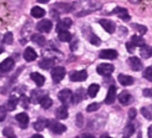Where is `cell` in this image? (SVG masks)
Masks as SVG:
<instances>
[{"instance_id":"8fae6325","label":"cell","mask_w":152,"mask_h":138,"mask_svg":"<svg viewBox=\"0 0 152 138\" xmlns=\"http://www.w3.org/2000/svg\"><path fill=\"white\" fill-rule=\"evenodd\" d=\"M15 62L11 57L9 59H5L1 64H0V71L1 72H9L10 70H12V67H14Z\"/></svg>"},{"instance_id":"f1b7e54d","label":"cell","mask_w":152,"mask_h":138,"mask_svg":"<svg viewBox=\"0 0 152 138\" xmlns=\"http://www.w3.org/2000/svg\"><path fill=\"white\" fill-rule=\"evenodd\" d=\"M45 96L44 93H41L40 91H33V93H31V102L33 103H39L40 102V100Z\"/></svg>"},{"instance_id":"9f6ffc18","label":"cell","mask_w":152,"mask_h":138,"mask_svg":"<svg viewBox=\"0 0 152 138\" xmlns=\"http://www.w3.org/2000/svg\"><path fill=\"white\" fill-rule=\"evenodd\" d=\"M151 55H152V49H151Z\"/></svg>"},{"instance_id":"e575fe53","label":"cell","mask_w":152,"mask_h":138,"mask_svg":"<svg viewBox=\"0 0 152 138\" xmlns=\"http://www.w3.org/2000/svg\"><path fill=\"white\" fill-rule=\"evenodd\" d=\"M140 52H141V56H142V57H150V56H151V50H150V47H147L146 45L141 46Z\"/></svg>"},{"instance_id":"2e32d148","label":"cell","mask_w":152,"mask_h":138,"mask_svg":"<svg viewBox=\"0 0 152 138\" xmlns=\"http://www.w3.org/2000/svg\"><path fill=\"white\" fill-rule=\"evenodd\" d=\"M112 14H116V15H118L122 19V20H125V21H130V14H129V11L126 10L125 8H116L115 10L112 11Z\"/></svg>"},{"instance_id":"ee69618b","label":"cell","mask_w":152,"mask_h":138,"mask_svg":"<svg viewBox=\"0 0 152 138\" xmlns=\"http://www.w3.org/2000/svg\"><path fill=\"white\" fill-rule=\"evenodd\" d=\"M135 116H136V110H135V108H132V110L129 112V117H130V120H134Z\"/></svg>"},{"instance_id":"836d02e7","label":"cell","mask_w":152,"mask_h":138,"mask_svg":"<svg viewBox=\"0 0 152 138\" xmlns=\"http://www.w3.org/2000/svg\"><path fill=\"white\" fill-rule=\"evenodd\" d=\"M87 39H88V41L92 44V45H96L97 46V45H100V44H101V40L99 39V36L92 34L91 31H90V35H87Z\"/></svg>"},{"instance_id":"f6af8a7d","label":"cell","mask_w":152,"mask_h":138,"mask_svg":"<svg viewBox=\"0 0 152 138\" xmlns=\"http://www.w3.org/2000/svg\"><path fill=\"white\" fill-rule=\"evenodd\" d=\"M126 47H127V51H129V52H132V51H134V49H135L134 46L131 45L130 42H127V44H126Z\"/></svg>"},{"instance_id":"74e56055","label":"cell","mask_w":152,"mask_h":138,"mask_svg":"<svg viewBox=\"0 0 152 138\" xmlns=\"http://www.w3.org/2000/svg\"><path fill=\"white\" fill-rule=\"evenodd\" d=\"M3 41H4V44H6V45H11L12 44V34L11 33H6Z\"/></svg>"},{"instance_id":"52a82bcc","label":"cell","mask_w":152,"mask_h":138,"mask_svg":"<svg viewBox=\"0 0 152 138\" xmlns=\"http://www.w3.org/2000/svg\"><path fill=\"white\" fill-rule=\"evenodd\" d=\"M100 57L101 59H106V60H113L117 57V51L112 49H105L100 51Z\"/></svg>"},{"instance_id":"bcb514c9","label":"cell","mask_w":152,"mask_h":138,"mask_svg":"<svg viewBox=\"0 0 152 138\" xmlns=\"http://www.w3.org/2000/svg\"><path fill=\"white\" fill-rule=\"evenodd\" d=\"M21 100H23V107H28V102H29L28 98L26 97H23Z\"/></svg>"},{"instance_id":"681fc988","label":"cell","mask_w":152,"mask_h":138,"mask_svg":"<svg viewBox=\"0 0 152 138\" xmlns=\"http://www.w3.org/2000/svg\"><path fill=\"white\" fill-rule=\"evenodd\" d=\"M147 134H148V138H152V124L148 127V132H147Z\"/></svg>"},{"instance_id":"83f0119b","label":"cell","mask_w":152,"mask_h":138,"mask_svg":"<svg viewBox=\"0 0 152 138\" xmlns=\"http://www.w3.org/2000/svg\"><path fill=\"white\" fill-rule=\"evenodd\" d=\"M40 105H41V107H42V108L48 110V108L51 107V105H53V100L50 98L49 96H44V97L40 100Z\"/></svg>"},{"instance_id":"7402d4cb","label":"cell","mask_w":152,"mask_h":138,"mask_svg":"<svg viewBox=\"0 0 152 138\" xmlns=\"http://www.w3.org/2000/svg\"><path fill=\"white\" fill-rule=\"evenodd\" d=\"M118 101H120V103L121 105H124V106H127V105H130V102L132 101V97H131V95L129 92H122L121 95L118 96Z\"/></svg>"},{"instance_id":"d6a6232c","label":"cell","mask_w":152,"mask_h":138,"mask_svg":"<svg viewBox=\"0 0 152 138\" xmlns=\"http://www.w3.org/2000/svg\"><path fill=\"white\" fill-rule=\"evenodd\" d=\"M16 105H18V98H16L15 96H11V97L8 100V106H6V110L14 111L15 107H16Z\"/></svg>"},{"instance_id":"60d3db41","label":"cell","mask_w":152,"mask_h":138,"mask_svg":"<svg viewBox=\"0 0 152 138\" xmlns=\"http://www.w3.org/2000/svg\"><path fill=\"white\" fill-rule=\"evenodd\" d=\"M3 133H4V136H6V137H12V136H14V131H12V128L8 127V128H5V129L3 131Z\"/></svg>"},{"instance_id":"7bdbcfd3","label":"cell","mask_w":152,"mask_h":138,"mask_svg":"<svg viewBox=\"0 0 152 138\" xmlns=\"http://www.w3.org/2000/svg\"><path fill=\"white\" fill-rule=\"evenodd\" d=\"M76 124H77L79 127H82V124H84V121H82V115L79 113L76 116Z\"/></svg>"},{"instance_id":"5b68a950","label":"cell","mask_w":152,"mask_h":138,"mask_svg":"<svg viewBox=\"0 0 152 138\" xmlns=\"http://www.w3.org/2000/svg\"><path fill=\"white\" fill-rule=\"evenodd\" d=\"M113 70H115V67L111 64H100L97 66V73L101 76H109L113 72Z\"/></svg>"},{"instance_id":"8992f818","label":"cell","mask_w":152,"mask_h":138,"mask_svg":"<svg viewBox=\"0 0 152 138\" xmlns=\"http://www.w3.org/2000/svg\"><path fill=\"white\" fill-rule=\"evenodd\" d=\"M87 78V72L85 70L81 71H74L70 73V80L74 82H80V81H85Z\"/></svg>"},{"instance_id":"3957f363","label":"cell","mask_w":152,"mask_h":138,"mask_svg":"<svg viewBox=\"0 0 152 138\" xmlns=\"http://www.w3.org/2000/svg\"><path fill=\"white\" fill-rule=\"evenodd\" d=\"M72 95H74V93L70 90H62V91L59 92L58 97L60 100V102L64 105V106H66V105H69L70 102H72Z\"/></svg>"},{"instance_id":"6f0895ef","label":"cell","mask_w":152,"mask_h":138,"mask_svg":"<svg viewBox=\"0 0 152 138\" xmlns=\"http://www.w3.org/2000/svg\"><path fill=\"white\" fill-rule=\"evenodd\" d=\"M76 138H79V137H76Z\"/></svg>"},{"instance_id":"11a10c76","label":"cell","mask_w":152,"mask_h":138,"mask_svg":"<svg viewBox=\"0 0 152 138\" xmlns=\"http://www.w3.org/2000/svg\"><path fill=\"white\" fill-rule=\"evenodd\" d=\"M9 138H16V137H14V136H12V137H9Z\"/></svg>"},{"instance_id":"7c38bea8","label":"cell","mask_w":152,"mask_h":138,"mask_svg":"<svg viewBox=\"0 0 152 138\" xmlns=\"http://www.w3.org/2000/svg\"><path fill=\"white\" fill-rule=\"evenodd\" d=\"M129 65H130V67L134 71L142 70V61L138 59V57H135V56H132V57L129 59Z\"/></svg>"},{"instance_id":"9a60e30c","label":"cell","mask_w":152,"mask_h":138,"mask_svg":"<svg viewBox=\"0 0 152 138\" xmlns=\"http://www.w3.org/2000/svg\"><path fill=\"white\" fill-rule=\"evenodd\" d=\"M116 100V87L115 86H111L109 89V92H107V96L105 98V102L107 105H112L113 102H115Z\"/></svg>"},{"instance_id":"f546056e","label":"cell","mask_w":152,"mask_h":138,"mask_svg":"<svg viewBox=\"0 0 152 138\" xmlns=\"http://www.w3.org/2000/svg\"><path fill=\"white\" fill-rule=\"evenodd\" d=\"M31 40H33L35 44H37L39 46L45 45V42H46L45 37H44L42 35H40V34H35V35H33V37H31Z\"/></svg>"},{"instance_id":"ac0fdd59","label":"cell","mask_w":152,"mask_h":138,"mask_svg":"<svg viewBox=\"0 0 152 138\" xmlns=\"http://www.w3.org/2000/svg\"><path fill=\"white\" fill-rule=\"evenodd\" d=\"M72 25V20L69 17H65V19H61L58 24V30L59 31H62V30H67Z\"/></svg>"},{"instance_id":"603a6c76","label":"cell","mask_w":152,"mask_h":138,"mask_svg":"<svg viewBox=\"0 0 152 138\" xmlns=\"http://www.w3.org/2000/svg\"><path fill=\"white\" fill-rule=\"evenodd\" d=\"M58 37H59V40L62 41V42H69V41H71V34L69 33L67 30H62V31H59V34H58Z\"/></svg>"},{"instance_id":"b9f144b4","label":"cell","mask_w":152,"mask_h":138,"mask_svg":"<svg viewBox=\"0 0 152 138\" xmlns=\"http://www.w3.org/2000/svg\"><path fill=\"white\" fill-rule=\"evenodd\" d=\"M132 28H135V29H137V31H140V33L141 34H145V33H146V28H145V26H142V25H136V24H134V25H132Z\"/></svg>"},{"instance_id":"e0dca14e","label":"cell","mask_w":152,"mask_h":138,"mask_svg":"<svg viewBox=\"0 0 152 138\" xmlns=\"http://www.w3.org/2000/svg\"><path fill=\"white\" fill-rule=\"evenodd\" d=\"M117 78H118V81H120V84L124 85V86H130V85H132V84L135 82L134 77L129 76V75H124V73H120Z\"/></svg>"},{"instance_id":"4316f807","label":"cell","mask_w":152,"mask_h":138,"mask_svg":"<svg viewBox=\"0 0 152 138\" xmlns=\"http://www.w3.org/2000/svg\"><path fill=\"white\" fill-rule=\"evenodd\" d=\"M82 100H84V89H77V91L75 92V95H72V102L79 103Z\"/></svg>"},{"instance_id":"4fadbf2b","label":"cell","mask_w":152,"mask_h":138,"mask_svg":"<svg viewBox=\"0 0 152 138\" xmlns=\"http://www.w3.org/2000/svg\"><path fill=\"white\" fill-rule=\"evenodd\" d=\"M53 9L56 10V11H59V12H70L72 9H74V6L71 4H64V3H59V4H55L53 6Z\"/></svg>"},{"instance_id":"30bf717a","label":"cell","mask_w":152,"mask_h":138,"mask_svg":"<svg viewBox=\"0 0 152 138\" xmlns=\"http://www.w3.org/2000/svg\"><path fill=\"white\" fill-rule=\"evenodd\" d=\"M15 120L19 123V126L21 128H26L28 124H29V116L25 113V112H21V113H18L15 116Z\"/></svg>"},{"instance_id":"cb8c5ba5","label":"cell","mask_w":152,"mask_h":138,"mask_svg":"<svg viewBox=\"0 0 152 138\" xmlns=\"http://www.w3.org/2000/svg\"><path fill=\"white\" fill-rule=\"evenodd\" d=\"M45 15V10L40 6H34L33 9H31V16L33 17H36V19H40Z\"/></svg>"},{"instance_id":"f5cc1de1","label":"cell","mask_w":152,"mask_h":138,"mask_svg":"<svg viewBox=\"0 0 152 138\" xmlns=\"http://www.w3.org/2000/svg\"><path fill=\"white\" fill-rule=\"evenodd\" d=\"M101 138H112V137H110V136H107V134H104L102 137H101Z\"/></svg>"},{"instance_id":"d590c367","label":"cell","mask_w":152,"mask_h":138,"mask_svg":"<svg viewBox=\"0 0 152 138\" xmlns=\"http://www.w3.org/2000/svg\"><path fill=\"white\" fill-rule=\"evenodd\" d=\"M135 132V127H134V124H130V126H127L125 128V138H127L129 136H132Z\"/></svg>"},{"instance_id":"8d00e7d4","label":"cell","mask_w":152,"mask_h":138,"mask_svg":"<svg viewBox=\"0 0 152 138\" xmlns=\"http://www.w3.org/2000/svg\"><path fill=\"white\" fill-rule=\"evenodd\" d=\"M143 77L146 80H148V81H152V66L147 67L146 70L143 71Z\"/></svg>"},{"instance_id":"ffe728a7","label":"cell","mask_w":152,"mask_h":138,"mask_svg":"<svg viewBox=\"0 0 152 138\" xmlns=\"http://www.w3.org/2000/svg\"><path fill=\"white\" fill-rule=\"evenodd\" d=\"M55 116H56L58 120H65V118H67L69 112H67L66 106H61V107H59L58 110H56L55 111Z\"/></svg>"},{"instance_id":"d6986e66","label":"cell","mask_w":152,"mask_h":138,"mask_svg":"<svg viewBox=\"0 0 152 138\" xmlns=\"http://www.w3.org/2000/svg\"><path fill=\"white\" fill-rule=\"evenodd\" d=\"M30 76H31V80L34 81L36 86L41 87L44 84H45V77H44L42 75H40V73H37V72H33V73L30 75Z\"/></svg>"},{"instance_id":"db71d44e","label":"cell","mask_w":152,"mask_h":138,"mask_svg":"<svg viewBox=\"0 0 152 138\" xmlns=\"http://www.w3.org/2000/svg\"><path fill=\"white\" fill-rule=\"evenodd\" d=\"M1 52H3V49H1V47H0V54H1Z\"/></svg>"},{"instance_id":"9c48e42d","label":"cell","mask_w":152,"mask_h":138,"mask_svg":"<svg viewBox=\"0 0 152 138\" xmlns=\"http://www.w3.org/2000/svg\"><path fill=\"white\" fill-rule=\"evenodd\" d=\"M36 29L39 30L40 33H50V30L53 29V23L50 20H41L36 25Z\"/></svg>"},{"instance_id":"d4e9b609","label":"cell","mask_w":152,"mask_h":138,"mask_svg":"<svg viewBox=\"0 0 152 138\" xmlns=\"http://www.w3.org/2000/svg\"><path fill=\"white\" fill-rule=\"evenodd\" d=\"M130 44H131V45L134 46V47H141V46L145 45V40L142 39L141 36L135 35V36H132V39H131Z\"/></svg>"},{"instance_id":"c3c4849f","label":"cell","mask_w":152,"mask_h":138,"mask_svg":"<svg viewBox=\"0 0 152 138\" xmlns=\"http://www.w3.org/2000/svg\"><path fill=\"white\" fill-rule=\"evenodd\" d=\"M143 95H145V96H152V92L146 89V90H143Z\"/></svg>"},{"instance_id":"5bb4252c","label":"cell","mask_w":152,"mask_h":138,"mask_svg":"<svg viewBox=\"0 0 152 138\" xmlns=\"http://www.w3.org/2000/svg\"><path fill=\"white\" fill-rule=\"evenodd\" d=\"M36 57H37V54H36V51H35L33 47H26V49H25V51H24V59L26 60V61L31 62V61L36 60Z\"/></svg>"},{"instance_id":"1f68e13d","label":"cell","mask_w":152,"mask_h":138,"mask_svg":"<svg viewBox=\"0 0 152 138\" xmlns=\"http://www.w3.org/2000/svg\"><path fill=\"white\" fill-rule=\"evenodd\" d=\"M100 90V86L97 84H92L90 85V87H88V90H87V93H88V96L90 97H95L97 95V92Z\"/></svg>"},{"instance_id":"277c9868","label":"cell","mask_w":152,"mask_h":138,"mask_svg":"<svg viewBox=\"0 0 152 138\" xmlns=\"http://www.w3.org/2000/svg\"><path fill=\"white\" fill-rule=\"evenodd\" d=\"M65 68L64 67H61V66H58V67H55L54 70L51 71V76H53V80H54V82L55 84H59L60 81L65 77Z\"/></svg>"},{"instance_id":"44dd1931","label":"cell","mask_w":152,"mask_h":138,"mask_svg":"<svg viewBox=\"0 0 152 138\" xmlns=\"http://www.w3.org/2000/svg\"><path fill=\"white\" fill-rule=\"evenodd\" d=\"M48 124H49V121L45 120V118H39L35 123H34V129L35 131H42V129H45L48 127Z\"/></svg>"},{"instance_id":"ba28073f","label":"cell","mask_w":152,"mask_h":138,"mask_svg":"<svg viewBox=\"0 0 152 138\" xmlns=\"http://www.w3.org/2000/svg\"><path fill=\"white\" fill-rule=\"evenodd\" d=\"M99 24H100L101 26H102L109 34L115 33L116 25H115V23H113V21H111V20H105V19H101V20H99Z\"/></svg>"},{"instance_id":"f907efd6","label":"cell","mask_w":152,"mask_h":138,"mask_svg":"<svg viewBox=\"0 0 152 138\" xmlns=\"http://www.w3.org/2000/svg\"><path fill=\"white\" fill-rule=\"evenodd\" d=\"M31 138H44L41 134H34L33 137H31Z\"/></svg>"},{"instance_id":"816d5d0a","label":"cell","mask_w":152,"mask_h":138,"mask_svg":"<svg viewBox=\"0 0 152 138\" xmlns=\"http://www.w3.org/2000/svg\"><path fill=\"white\" fill-rule=\"evenodd\" d=\"M39 3H41V4H46V3H49V0H37Z\"/></svg>"},{"instance_id":"f35d334b","label":"cell","mask_w":152,"mask_h":138,"mask_svg":"<svg viewBox=\"0 0 152 138\" xmlns=\"http://www.w3.org/2000/svg\"><path fill=\"white\" fill-rule=\"evenodd\" d=\"M99 108H100V105H99V103H91V105L87 106L86 111H87V112H95V111H97Z\"/></svg>"},{"instance_id":"7a4b0ae2","label":"cell","mask_w":152,"mask_h":138,"mask_svg":"<svg viewBox=\"0 0 152 138\" xmlns=\"http://www.w3.org/2000/svg\"><path fill=\"white\" fill-rule=\"evenodd\" d=\"M48 127L51 129V132L55 133V134H61V133H64L66 131V127L62 123L58 122V121H50L49 124H48Z\"/></svg>"},{"instance_id":"4dcf8cb0","label":"cell","mask_w":152,"mask_h":138,"mask_svg":"<svg viewBox=\"0 0 152 138\" xmlns=\"http://www.w3.org/2000/svg\"><path fill=\"white\" fill-rule=\"evenodd\" d=\"M141 113L145 118L147 120H152V106H146V107L141 108Z\"/></svg>"},{"instance_id":"6da1fadb","label":"cell","mask_w":152,"mask_h":138,"mask_svg":"<svg viewBox=\"0 0 152 138\" xmlns=\"http://www.w3.org/2000/svg\"><path fill=\"white\" fill-rule=\"evenodd\" d=\"M74 8H79L80 11L76 12V16H82V15H87L90 12L95 11L101 8V4L96 0H80L77 4L72 5Z\"/></svg>"},{"instance_id":"7dc6e473","label":"cell","mask_w":152,"mask_h":138,"mask_svg":"<svg viewBox=\"0 0 152 138\" xmlns=\"http://www.w3.org/2000/svg\"><path fill=\"white\" fill-rule=\"evenodd\" d=\"M81 138H95V137L92 134H90V133H84Z\"/></svg>"},{"instance_id":"ab89813d","label":"cell","mask_w":152,"mask_h":138,"mask_svg":"<svg viewBox=\"0 0 152 138\" xmlns=\"http://www.w3.org/2000/svg\"><path fill=\"white\" fill-rule=\"evenodd\" d=\"M6 117V107L5 106H0V122L4 121Z\"/></svg>"},{"instance_id":"484cf974","label":"cell","mask_w":152,"mask_h":138,"mask_svg":"<svg viewBox=\"0 0 152 138\" xmlns=\"http://www.w3.org/2000/svg\"><path fill=\"white\" fill-rule=\"evenodd\" d=\"M55 64V61L53 59H44L39 62V66L41 68H44V70H49V68H51Z\"/></svg>"}]
</instances>
